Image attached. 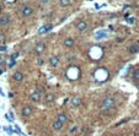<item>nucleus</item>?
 <instances>
[{"mask_svg":"<svg viewBox=\"0 0 139 136\" xmlns=\"http://www.w3.org/2000/svg\"><path fill=\"white\" fill-rule=\"evenodd\" d=\"M114 105H116V102H114V99L112 97H106V98L102 99V102L100 104V108L102 110H110V109L114 108Z\"/></svg>","mask_w":139,"mask_h":136,"instance_id":"obj_1","label":"nucleus"},{"mask_svg":"<svg viewBox=\"0 0 139 136\" xmlns=\"http://www.w3.org/2000/svg\"><path fill=\"white\" fill-rule=\"evenodd\" d=\"M20 15L21 16H24V17H30L31 15H32V12H33V10H32V7L31 6H28V5H22L21 7H20Z\"/></svg>","mask_w":139,"mask_h":136,"instance_id":"obj_2","label":"nucleus"},{"mask_svg":"<svg viewBox=\"0 0 139 136\" xmlns=\"http://www.w3.org/2000/svg\"><path fill=\"white\" fill-rule=\"evenodd\" d=\"M43 91H41V90H36V91H33L31 95H30V98H31V101L32 102H36V103H38V102H41V93H42Z\"/></svg>","mask_w":139,"mask_h":136,"instance_id":"obj_3","label":"nucleus"},{"mask_svg":"<svg viewBox=\"0 0 139 136\" xmlns=\"http://www.w3.org/2000/svg\"><path fill=\"white\" fill-rule=\"evenodd\" d=\"M32 112H33L32 107H30V105H25V107L21 109V115H22L24 118H27V117H31Z\"/></svg>","mask_w":139,"mask_h":136,"instance_id":"obj_4","label":"nucleus"},{"mask_svg":"<svg viewBox=\"0 0 139 136\" xmlns=\"http://www.w3.org/2000/svg\"><path fill=\"white\" fill-rule=\"evenodd\" d=\"M70 103L73 107H80L83 104V98L80 96H74L71 99H70Z\"/></svg>","mask_w":139,"mask_h":136,"instance_id":"obj_5","label":"nucleus"},{"mask_svg":"<svg viewBox=\"0 0 139 136\" xmlns=\"http://www.w3.org/2000/svg\"><path fill=\"white\" fill-rule=\"evenodd\" d=\"M52 28H53V25H52V23H47V25L42 26V27L38 30V33L39 34H44V33H47L48 31H51Z\"/></svg>","mask_w":139,"mask_h":136,"instance_id":"obj_6","label":"nucleus"},{"mask_svg":"<svg viewBox=\"0 0 139 136\" xmlns=\"http://www.w3.org/2000/svg\"><path fill=\"white\" fill-rule=\"evenodd\" d=\"M52 128H53L54 131H60V130L64 128V124L60 123V121H58V120L56 119V120L53 121V124H52Z\"/></svg>","mask_w":139,"mask_h":136,"instance_id":"obj_7","label":"nucleus"},{"mask_svg":"<svg viewBox=\"0 0 139 136\" xmlns=\"http://www.w3.org/2000/svg\"><path fill=\"white\" fill-rule=\"evenodd\" d=\"M57 120L60 121V123H63V124H65V123L69 120V118H68V115H67L65 113H59V114L57 115Z\"/></svg>","mask_w":139,"mask_h":136,"instance_id":"obj_8","label":"nucleus"},{"mask_svg":"<svg viewBox=\"0 0 139 136\" xmlns=\"http://www.w3.org/2000/svg\"><path fill=\"white\" fill-rule=\"evenodd\" d=\"M49 64H51L53 68L58 66V65H59V58H58V57H56V55L51 57V59H49Z\"/></svg>","mask_w":139,"mask_h":136,"instance_id":"obj_9","label":"nucleus"},{"mask_svg":"<svg viewBox=\"0 0 139 136\" xmlns=\"http://www.w3.org/2000/svg\"><path fill=\"white\" fill-rule=\"evenodd\" d=\"M7 23H9V16L7 15L0 16V26L5 27V26H7Z\"/></svg>","mask_w":139,"mask_h":136,"instance_id":"obj_10","label":"nucleus"},{"mask_svg":"<svg viewBox=\"0 0 139 136\" xmlns=\"http://www.w3.org/2000/svg\"><path fill=\"white\" fill-rule=\"evenodd\" d=\"M86 27H87V23L84 22V21H79V22L76 23V28H78L79 31H84V30H86Z\"/></svg>","mask_w":139,"mask_h":136,"instance_id":"obj_11","label":"nucleus"},{"mask_svg":"<svg viewBox=\"0 0 139 136\" xmlns=\"http://www.w3.org/2000/svg\"><path fill=\"white\" fill-rule=\"evenodd\" d=\"M12 78H14L15 81H22V78H24V74L20 72V71H16V72L12 75Z\"/></svg>","mask_w":139,"mask_h":136,"instance_id":"obj_12","label":"nucleus"},{"mask_svg":"<svg viewBox=\"0 0 139 136\" xmlns=\"http://www.w3.org/2000/svg\"><path fill=\"white\" fill-rule=\"evenodd\" d=\"M54 99H56V96L53 95V93H47L46 95V103H53L54 102Z\"/></svg>","mask_w":139,"mask_h":136,"instance_id":"obj_13","label":"nucleus"},{"mask_svg":"<svg viewBox=\"0 0 139 136\" xmlns=\"http://www.w3.org/2000/svg\"><path fill=\"white\" fill-rule=\"evenodd\" d=\"M44 48H46V44H44V43H38V44L36 45V52H37L38 54H41V53H43Z\"/></svg>","mask_w":139,"mask_h":136,"instance_id":"obj_14","label":"nucleus"},{"mask_svg":"<svg viewBox=\"0 0 139 136\" xmlns=\"http://www.w3.org/2000/svg\"><path fill=\"white\" fill-rule=\"evenodd\" d=\"M64 45H65V47H68V48L73 47V45H74V39H73V38H70V37L65 38V39H64Z\"/></svg>","mask_w":139,"mask_h":136,"instance_id":"obj_15","label":"nucleus"},{"mask_svg":"<svg viewBox=\"0 0 139 136\" xmlns=\"http://www.w3.org/2000/svg\"><path fill=\"white\" fill-rule=\"evenodd\" d=\"M138 52H139V45L138 44H133V45H131V48H129V53L136 54V53H138Z\"/></svg>","mask_w":139,"mask_h":136,"instance_id":"obj_16","label":"nucleus"},{"mask_svg":"<svg viewBox=\"0 0 139 136\" xmlns=\"http://www.w3.org/2000/svg\"><path fill=\"white\" fill-rule=\"evenodd\" d=\"M59 4H60V6H62V7L69 6L70 5V0H60V1H59Z\"/></svg>","mask_w":139,"mask_h":136,"instance_id":"obj_17","label":"nucleus"},{"mask_svg":"<svg viewBox=\"0 0 139 136\" xmlns=\"http://www.w3.org/2000/svg\"><path fill=\"white\" fill-rule=\"evenodd\" d=\"M133 78L136 81H139V69H137L134 72H133Z\"/></svg>","mask_w":139,"mask_h":136,"instance_id":"obj_18","label":"nucleus"},{"mask_svg":"<svg viewBox=\"0 0 139 136\" xmlns=\"http://www.w3.org/2000/svg\"><path fill=\"white\" fill-rule=\"evenodd\" d=\"M15 64H16V61H15V60H10V61H9V64H7V66L11 69V68H14V66H15Z\"/></svg>","mask_w":139,"mask_h":136,"instance_id":"obj_19","label":"nucleus"},{"mask_svg":"<svg viewBox=\"0 0 139 136\" xmlns=\"http://www.w3.org/2000/svg\"><path fill=\"white\" fill-rule=\"evenodd\" d=\"M17 57H19V53H14V54L11 55V60H15Z\"/></svg>","mask_w":139,"mask_h":136,"instance_id":"obj_20","label":"nucleus"},{"mask_svg":"<svg viewBox=\"0 0 139 136\" xmlns=\"http://www.w3.org/2000/svg\"><path fill=\"white\" fill-rule=\"evenodd\" d=\"M76 129H78L76 126H73V128H71V129L69 130V133H70V134H74V133L76 131Z\"/></svg>","mask_w":139,"mask_h":136,"instance_id":"obj_21","label":"nucleus"},{"mask_svg":"<svg viewBox=\"0 0 139 136\" xmlns=\"http://www.w3.org/2000/svg\"><path fill=\"white\" fill-rule=\"evenodd\" d=\"M0 42H2V43L5 42V36L4 34H0Z\"/></svg>","mask_w":139,"mask_h":136,"instance_id":"obj_22","label":"nucleus"},{"mask_svg":"<svg viewBox=\"0 0 139 136\" xmlns=\"http://www.w3.org/2000/svg\"><path fill=\"white\" fill-rule=\"evenodd\" d=\"M37 63H38V65H42V64H43V60H42L41 58H38V60H37Z\"/></svg>","mask_w":139,"mask_h":136,"instance_id":"obj_23","label":"nucleus"},{"mask_svg":"<svg viewBox=\"0 0 139 136\" xmlns=\"http://www.w3.org/2000/svg\"><path fill=\"white\" fill-rule=\"evenodd\" d=\"M0 50H2V52H4V50H6V45H4V44H2V45H0Z\"/></svg>","mask_w":139,"mask_h":136,"instance_id":"obj_24","label":"nucleus"},{"mask_svg":"<svg viewBox=\"0 0 139 136\" xmlns=\"http://www.w3.org/2000/svg\"><path fill=\"white\" fill-rule=\"evenodd\" d=\"M39 1H41V2H42V4H47V2H48V1H49V0H39Z\"/></svg>","mask_w":139,"mask_h":136,"instance_id":"obj_25","label":"nucleus"},{"mask_svg":"<svg viewBox=\"0 0 139 136\" xmlns=\"http://www.w3.org/2000/svg\"><path fill=\"white\" fill-rule=\"evenodd\" d=\"M9 97L12 98V97H14V93H12V92H9Z\"/></svg>","mask_w":139,"mask_h":136,"instance_id":"obj_26","label":"nucleus"},{"mask_svg":"<svg viewBox=\"0 0 139 136\" xmlns=\"http://www.w3.org/2000/svg\"><path fill=\"white\" fill-rule=\"evenodd\" d=\"M0 96H5V95H4V92H2V90H1V88H0Z\"/></svg>","mask_w":139,"mask_h":136,"instance_id":"obj_27","label":"nucleus"},{"mask_svg":"<svg viewBox=\"0 0 139 136\" xmlns=\"http://www.w3.org/2000/svg\"><path fill=\"white\" fill-rule=\"evenodd\" d=\"M2 63H4V60H2V58H0V65H1Z\"/></svg>","mask_w":139,"mask_h":136,"instance_id":"obj_28","label":"nucleus"},{"mask_svg":"<svg viewBox=\"0 0 139 136\" xmlns=\"http://www.w3.org/2000/svg\"><path fill=\"white\" fill-rule=\"evenodd\" d=\"M2 72H4V71H2V69H0V75H1Z\"/></svg>","mask_w":139,"mask_h":136,"instance_id":"obj_29","label":"nucleus"},{"mask_svg":"<svg viewBox=\"0 0 139 136\" xmlns=\"http://www.w3.org/2000/svg\"><path fill=\"white\" fill-rule=\"evenodd\" d=\"M138 90H139V85H138Z\"/></svg>","mask_w":139,"mask_h":136,"instance_id":"obj_30","label":"nucleus"}]
</instances>
